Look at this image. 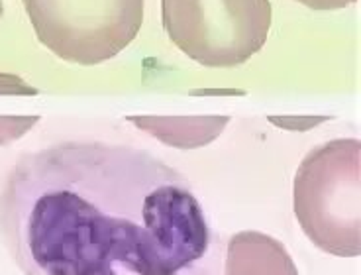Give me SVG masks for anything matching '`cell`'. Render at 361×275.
<instances>
[{
	"label": "cell",
	"mask_w": 361,
	"mask_h": 275,
	"mask_svg": "<svg viewBox=\"0 0 361 275\" xmlns=\"http://www.w3.org/2000/svg\"><path fill=\"white\" fill-rule=\"evenodd\" d=\"M0 238L24 275H222L226 250L175 167L142 147L75 140L12 165Z\"/></svg>",
	"instance_id": "6da1fadb"
},
{
	"label": "cell",
	"mask_w": 361,
	"mask_h": 275,
	"mask_svg": "<svg viewBox=\"0 0 361 275\" xmlns=\"http://www.w3.org/2000/svg\"><path fill=\"white\" fill-rule=\"evenodd\" d=\"M295 216L318 250L338 257L361 254V144L330 140L300 161L293 185Z\"/></svg>",
	"instance_id": "7a4b0ae2"
},
{
	"label": "cell",
	"mask_w": 361,
	"mask_h": 275,
	"mask_svg": "<svg viewBox=\"0 0 361 275\" xmlns=\"http://www.w3.org/2000/svg\"><path fill=\"white\" fill-rule=\"evenodd\" d=\"M269 0H161L167 36L204 67H235L267 42Z\"/></svg>",
	"instance_id": "3957f363"
},
{
	"label": "cell",
	"mask_w": 361,
	"mask_h": 275,
	"mask_svg": "<svg viewBox=\"0 0 361 275\" xmlns=\"http://www.w3.org/2000/svg\"><path fill=\"white\" fill-rule=\"evenodd\" d=\"M37 39L67 63L99 65L137 36L144 0H22Z\"/></svg>",
	"instance_id": "277c9868"
},
{
	"label": "cell",
	"mask_w": 361,
	"mask_h": 275,
	"mask_svg": "<svg viewBox=\"0 0 361 275\" xmlns=\"http://www.w3.org/2000/svg\"><path fill=\"white\" fill-rule=\"evenodd\" d=\"M224 275H298L283 242L257 230L235 232L226 242Z\"/></svg>",
	"instance_id": "5b68a950"
},
{
	"label": "cell",
	"mask_w": 361,
	"mask_h": 275,
	"mask_svg": "<svg viewBox=\"0 0 361 275\" xmlns=\"http://www.w3.org/2000/svg\"><path fill=\"white\" fill-rule=\"evenodd\" d=\"M140 128L152 132L161 142L177 147H197L208 144L222 132L228 118L226 116H199V118H132Z\"/></svg>",
	"instance_id": "8992f818"
},
{
	"label": "cell",
	"mask_w": 361,
	"mask_h": 275,
	"mask_svg": "<svg viewBox=\"0 0 361 275\" xmlns=\"http://www.w3.org/2000/svg\"><path fill=\"white\" fill-rule=\"evenodd\" d=\"M305 4L307 8L316 10V12H332V10H342L352 6L355 0H297Z\"/></svg>",
	"instance_id": "52a82bcc"
},
{
	"label": "cell",
	"mask_w": 361,
	"mask_h": 275,
	"mask_svg": "<svg viewBox=\"0 0 361 275\" xmlns=\"http://www.w3.org/2000/svg\"><path fill=\"white\" fill-rule=\"evenodd\" d=\"M2 10L4 8H2V0H0V16H2Z\"/></svg>",
	"instance_id": "ba28073f"
}]
</instances>
